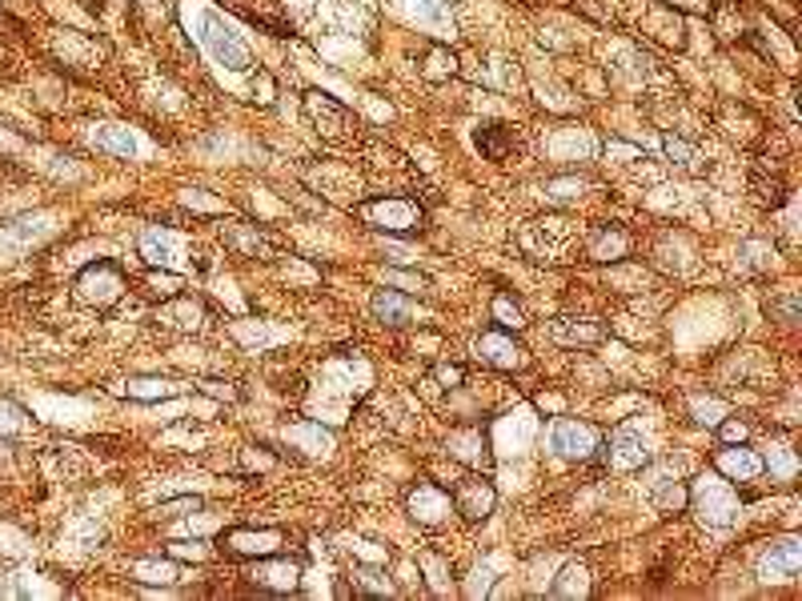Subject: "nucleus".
<instances>
[{
  "label": "nucleus",
  "instance_id": "17",
  "mask_svg": "<svg viewBox=\"0 0 802 601\" xmlns=\"http://www.w3.org/2000/svg\"><path fill=\"white\" fill-rule=\"evenodd\" d=\"M253 577H257V586H265V589L293 594L297 581H302V566H297V561H269V557H261V566L253 569Z\"/></svg>",
  "mask_w": 802,
  "mask_h": 601
},
{
  "label": "nucleus",
  "instance_id": "3",
  "mask_svg": "<svg viewBox=\"0 0 802 601\" xmlns=\"http://www.w3.org/2000/svg\"><path fill=\"white\" fill-rule=\"evenodd\" d=\"M121 293H124V273H121V265H113V261H96V265H89L81 277H76V297H81L84 305L109 309Z\"/></svg>",
  "mask_w": 802,
  "mask_h": 601
},
{
  "label": "nucleus",
  "instance_id": "15",
  "mask_svg": "<svg viewBox=\"0 0 802 601\" xmlns=\"http://www.w3.org/2000/svg\"><path fill=\"white\" fill-rule=\"evenodd\" d=\"M446 445H450L453 458L473 465V469H490V465H494V453H490V441L481 429H458V433H450Z\"/></svg>",
  "mask_w": 802,
  "mask_h": 601
},
{
  "label": "nucleus",
  "instance_id": "25",
  "mask_svg": "<svg viewBox=\"0 0 802 601\" xmlns=\"http://www.w3.org/2000/svg\"><path fill=\"white\" fill-rule=\"evenodd\" d=\"M550 594H554V597H582V594H590V581H586V566L569 561V566L562 569V581H554V586H550Z\"/></svg>",
  "mask_w": 802,
  "mask_h": 601
},
{
  "label": "nucleus",
  "instance_id": "14",
  "mask_svg": "<svg viewBox=\"0 0 802 601\" xmlns=\"http://www.w3.org/2000/svg\"><path fill=\"white\" fill-rule=\"evenodd\" d=\"M305 109H309V116H313V121L325 129V137H342V133L353 124V113L345 109L342 101L325 96V93H309V96H305Z\"/></svg>",
  "mask_w": 802,
  "mask_h": 601
},
{
  "label": "nucleus",
  "instance_id": "5",
  "mask_svg": "<svg viewBox=\"0 0 802 601\" xmlns=\"http://www.w3.org/2000/svg\"><path fill=\"white\" fill-rule=\"evenodd\" d=\"M405 509H410V517L418 521V526H441L453 513V498L441 486H433V481H421L418 489H410Z\"/></svg>",
  "mask_w": 802,
  "mask_h": 601
},
{
  "label": "nucleus",
  "instance_id": "23",
  "mask_svg": "<svg viewBox=\"0 0 802 601\" xmlns=\"http://www.w3.org/2000/svg\"><path fill=\"white\" fill-rule=\"evenodd\" d=\"M650 501H654V506H658L662 513H682L686 506H690V489H686L678 478H662L658 486L650 489Z\"/></svg>",
  "mask_w": 802,
  "mask_h": 601
},
{
  "label": "nucleus",
  "instance_id": "37",
  "mask_svg": "<svg viewBox=\"0 0 802 601\" xmlns=\"http://www.w3.org/2000/svg\"><path fill=\"white\" fill-rule=\"evenodd\" d=\"M169 557H193V561H205L209 549H185V546H169Z\"/></svg>",
  "mask_w": 802,
  "mask_h": 601
},
{
  "label": "nucleus",
  "instance_id": "29",
  "mask_svg": "<svg viewBox=\"0 0 802 601\" xmlns=\"http://www.w3.org/2000/svg\"><path fill=\"white\" fill-rule=\"evenodd\" d=\"M666 157L678 161L682 169H690V172H702V164H698L702 157H698V153H694L686 141H678V137H666Z\"/></svg>",
  "mask_w": 802,
  "mask_h": 601
},
{
  "label": "nucleus",
  "instance_id": "26",
  "mask_svg": "<svg viewBox=\"0 0 802 601\" xmlns=\"http://www.w3.org/2000/svg\"><path fill=\"white\" fill-rule=\"evenodd\" d=\"M177 393L173 389V381H161V377H133L129 385H124V397H137V401H161V397Z\"/></svg>",
  "mask_w": 802,
  "mask_h": 601
},
{
  "label": "nucleus",
  "instance_id": "34",
  "mask_svg": "<svg viewBox=\"0 0 802 601\" xmlns=\"http://www.w3.org/2000/svg\"><path fill=\"white\" fill-rule=\"evenodd\" d=\"M137 574H149V577H141V581H177V577H181L173 566H153V561H141Z\"/></svg>",
  "mask_w": 802,
  "mask_h": 601
},
{
  "label": "nucleus",
  "instance_id": "18",
  "mask_svg": "<svg viewBox=\"0 0 802 601\" xmlns=\"http://www.w3.org/2000/svg\"><path fill=\"white\" fill-rule=\"evenodd\" d=\"M205 25L213 28V36H209V48H213V56H217L221 64H229V69H237V73L245 69V64H249V53H245V44H241L237 36L229 33V28H221V25H217V16H209Z\"/></svg>",
  "mask_w": 802,
  "mask_h": 601
},
{
  "label": "nucleus",
  "instance_id": "28",
  "mask_svg": "<svg viewBox=\"0 0 802 601\" xmlns=\"http://www.w3.org/2000/svg\"><path fill=\"white\" fill-rule=\"evenodd\" d=\"M144 289H149L153 297L169 300V297H177L181 289H185V281H181L177 273H149V277H144Z\"/></svg>",
  "mask_w": 802,
  "mask_h": 601
},
{
  "label": "nucleus",
  "instance_id": "27",
  "mask_svg": "<svg viewBox=\"0 0 802 601\" xmlns=\"http://www.w3.org/2000/svg\"><path fill=\"white\" fill-rule=\"evenodd\" d=\"M590 261H618L626 253V237L622 232H610V229H602V232H594V241H590Z\"/></svg>",
  "mask_w": 802,
  "mask_h": 601
},
{
  "label": "nucleus",
  "instance_id": "20",
  "mask_svg": "<svg viewBox=\"0 0 802 601\" xmlns=\"http://www.w3.org/2000/svg\"><path fill=\"white\" fill-rule=\"evenodd\" d=\"M201 317H205V309H201L193 297H181V293L169 297L165 309H161V321L173 325V329H197Z\"/></svg>",
  "mask_w": 802,
  "mask_h": 601
},
{
  "label": "nucleus",
  "instance_id": "8",
  "mask_svg": "<svg viewBox=\"0 0 802 601\" xmlns=\"http://www.w3.org/2000/svg\"><path fill=\"white\" fill-rule=\"evenodd\" d=\"M606 465H610L614 473H634L646 465V441L642 433L630 429V425H622V429L610 433V445H606Z\"/></svg>",
  "mask_w": 802,
  "mask_h": 601
},
{
  "label": "nucleus",
  "instance_id": "19",
  "mask_svg": "<svg viewBox=\"0 0 802 601\" xmlns=\"http://www.w3.org/2000/svg\"><path fill=\"white\" fill-rule=\"evenodd\" d=\"M373 317H378L381 325L401 329V325L413 321V300L405 293H398V289H381V293L373 297Z\"/></svg>",
  "mask_w": 802,
  "mask_h": 601
},
{
  "label": "nucleus",
  "instance_id": "10",
  "mask_svg": "<svg viewBox=\"0 0 802 601\" xmlns=\"http://www.w3.org/2000/svg\"><path fill=\"white\" fill-rule=\"evenodd\" d=\"M221 546L237 557H273L282 549V533L277 529H229Z\"/></svg>",
  "mask_w": 802,
  "mask_h": 601
},
{
  "label": "nucleus",
  "instance_id": "33",
  "mask_svg": "<svg viewBox=\"0 0 802 601\" xmlns=\"http://www.w3.org/2000/svg\"><path fill=\"white\" fill-rule=\"evenodd\" d=\"M433 381H441L446 389H458V385L466 381V369H461V365H438V369H433Z\"/></svg>",
  "mask_w": 802,
  "mask_h": 601
},
{
  "label": "nucleus",
  "instance_id": "32",
  "mask_svg": "<svg viewBox=\"0 0 802 601\" xmlns=\"http://www.w3.org/2000/svg\"><path fill=\"white\" fill-rule=\"evenodd\" d=\"M353 586L365 589V594H390V581H381L378 569H361V566H357L353 569Z\"/></svg>",
  "mask_w": 802,
  "mask_h": 601
},
{
  "label": "nucleus",
  "instance_id": "22",
  "mask_svg": "<svg viewBox=\"0 0 802 601\" xmlns=\"http://www.w3.org/2000/svg\"><path fill=\"white\" fill-rule=\"evenodd\" d=\"M93 141H96V149L117 153V157H133V153H137V141L129 137V129H124V124H96Z\"/></svg>",
  "mask_w": 802,
  "mask_h": 601
},
{
  "label": "nucleus",
  "instance_id": "30",
  "mask_svg": "<svg viewBox=\"0 0 802 601\" xmlns=\"http://www.w3.org/2000/svg\"><path fill=\"white\" fill-rule=\"evenodd\" d=\"M453 73H458V61H453V53H446V48H433L425 76H430V81H441V76H453Z\"/></svg>",
  "mask_w": 802,
  "mask_h": 601
},
{
  "label": "nucleus",
  "instance_id": "36",
  "mask_svg": "<svg viewBox=\"0 0 802 601\" xmlns=\"http://www.w3.org/2000/svg\"><path fill=\"white\" fill-rule=\"evenodd\" d=\"M181 509H193V513H197V509H201V498H181V501H165V506H161V513H165V517H177Z\"/></svg>",
  "mask_w": 802,
  "mask_h": 601
},
{
  "label": "nucleus",
  "instance_id": "16",
  "mask_svg": "<svg viewBox=\"0 0 802 601\" xmlns=\"http://www.w3.org/2000/svg\"><path fill=\"white\" fill-rule=\"evenodd\" d=\"M550 337L566 349H586V345H602L606 329L598 321H574V317H562V321L550 325Z\"/></svg>",
  "mask_w": 802,
  "mask_h": 601
},
{
  "label": "nucleus",
  "instance_id": "7",
  "mask_svg": "<svg viewBox=\"0 0 802 601\" xmlns=\"http://www.w3.org/2000/svg\"><path fill=\"white\" fill-rule=\"evenodd\" d=\"M798 569H802V541L798 537H782L758 557V577L762 581H790Z\"/></svg>",
  "mask_w": 802,
  "mask_h": 601
},
{
  "label": "nucleus",
  "instance_id": "1",
  "mask_svg": "<svg viewBox=\"0 0 802 601\" xmlns=\"http://www.w3.org/2000/svg\"><path fill=\"white\" fill-rule=\"evenodd\" d=\"M550 449L566 461H594L598 449H602V429L594 421H562L550 425Z\"/></svg>",
  "mask_w": 802,
  "mask_h": 601
},
{
  "label": "nucleus",
  "instance_id": "2",
  "mask_svg": "<svg viewBox=\"0 0 802 601\" xmlns=\"http://www.w3.org/2000/svg\"><path fill=\"white\" fill-rule=\"evenodd\" d=\"M361 217L370 221L373 229L385 232H418L425 225V212L418 201H405V197H378V201H365Z\"/></svg>",
  "mask_w": 802,
  "mask_h": 601
},
{
  "label": "nucleus",
  "instance_id": "4",
  "mask_svg": "<svg viewBox=\"0 0 802 601\" xmlns=\"http://www.w3.org/2000/svg\"><path fill=\"white\" fill-rule=\"evenodd\" d=\"M450 498H453V513H461L466 521H486L498 506V489L490 486L486 478H478V473L466 478V481H458Z\"/></svg>",
  "mask_w": 802,
  "mask_h": 601
},
{
  "label": "nucleus",
  "instance_id": "13",
  "mask_svg": "<svg viewBox=\"0 0 802 601\" xmlns=\"http://www.w3.org/2000/svg\"><path fill=\"white\" fill-rule=\"evenodd\" d=\"M221 237H225V245L233 249L237 257H249V261H273L277 257V245L257 225H229V229H221Z\"/></svg>",
  "mask_w": 802,
  "mask_h": 601
},
{
  "label": "nucleus",
  "instance_id": "11",
  "mask_svg": "<svg viewBox=\"0 0 802 601\" xmlns=\"http://www.w3.org/2000/svg\"><path fill=\"white\" fill-rule=\"evenodd\" d=\"M690 501H694L698 509H702V506H710V513H698V517L707 521V526H730L734 513H738V501H734L730 493L722 489L714 478H702V486L690 493Z\"/></svg>",
  "mask_w": 802,
  "mask_h": 601
},
{
  "label": "nucleus",
  "instance_id": "6",
  "mask_svg": "<svg viewBox=\"0 0 802 601\" xmlns=\"http://www.w3.org/2000/svg\"><path fill=\"white\" fill-rule=\"evenodd\" d=\"M473 353H478L486 365L506 369V373L510 369H526V365H530V353L510 333H481L478 341H473Z\"/></svg>",
  "mask_w": 802,
  "mask_h": 601
},
{
  "label": "nucleus",
  "instance_id": "12",
  "mask_svg": "<svg viewBox=\"0 0 802 601\" xmlns=\"http://www.w3.org/2000/svg\"><path fill=\"white\" fill-rule=\"evenodd\" d=\"M714 469L722 473L727 481H758L767 473V458L755 449H718L714 453Z\"/></svg>",
  "mask_w": 802,
  "mask_h": 601
},
{
  "label": "nucleus",
  "instance_id": "35",
  "mask_svg": "<svg viewBox=\"0 0 802 601\" xmlns=\"http://www.w3.org/2000/svg\"><path fill=\"white\" fill-rule=\"evenodd\" d=\"M747 433H750V425H747V421H722V425H718V438L727 441V445L747 441Z\"/></svg>",
  "mask_w": 802,
  "mask_h": 601
},
{
  "label": "nucleus",
  "instance_id": "21",
  "mask_svg": "<svg viewBox=\"0 0 802 601\" xmlns=\"http://www.w3.org/2000/svg\"><path fill=\"white\" fill-rule=\"evenodd\" d=\"M137 249L149 265H169L173 253H177V237H173V232H161V229H149V232H141Z\"/></svg>",
  "mask_w": 802,
  "mask_h": 601
},
{
  "label": "nucleus",
  "instance_id": "9",
  "mask_svg": "<svg viewBox=\"0 0 802 601\" xmlns=\"http://www.w3.org/2000/svg\"><path fill=\"white\" fill-rule=\"evenodd\" d=\"M473 144H478V153L486 161L506 164L518 149V133H514V124H506V121H486L473 129Z\"/></svg>",
  "mask_w": 802,
  "mask_h": 601
},
{
  "label": "nucleus",
  "instance_id": "38",
  "mask_svg": "<svg viewBox=\"0 0 802 601\" xmlns=\"http://www.w3.org/2000/svg\"><path fill=\"white\" fill-rule=\"evenodd\" d=\"M538 409L558 413V409H562V397H558V393H550V397H546V393H542V397H538Z\"/></svg>",
  "mask_w": 802,
  "mask_h": 601
},
{
  "label": "nucleus",
  "instance_id": "31",
  "mask_svg": "<svg viewBox=\"0 0 802 601\" xmlns=\"http://www.w3.org/2000/svg\"><path fill=\"white\" fill-rule=\"evenodd\" d=\"M421 569H430V586H433V594H446V589H450V581L441 577V574H446V569H450L446 561H441L438 554H421Z\"/></svg>",
  "mask_w": 802,
  "mask_h": 601
},
{
  "label": "nucleus",
  "instance_id": "24",
  "mask_svg": "<svg viewBox=\"0 0 802 601\" xmlns=\"http://www.w3.org/2000/svg\"><path fill=\"white\" fill-rule=\"evenodd\" d=\"M490 317H494L498 321V329H514V333H521V329H526V313H521V305L510 293H498L494 297V305H490Z\"/></svg>",
  "mask_w": 802,
  "mask_h": 601
}]
</instances>
